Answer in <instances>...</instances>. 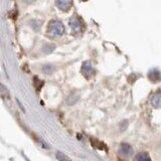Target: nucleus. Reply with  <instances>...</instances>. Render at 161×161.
I'll return each mask as SVG.
<instances>
[{"mask_svg": "<svg viewBox=\"0 0 161 161\" xmlns=\"http://www.w3.org/2000/svg\"><path fill=\"white\" fill-rule=\"evenodd\" d=\"M65 32V26L59 20H51L47 25V34L51 36H60Z\"/></svg>", "mask_w": 161, "mask_h": 161, "instance_id": "obj_1", "label": "nucleus"}, {"mask_svg": "<svg viewBox=\"0 0 161 161\" xmlns=\"http://www.w3.org/2000/svg\"><path fill=\"white\" fill-rule=\"evenodd\" d=\"M82 74L84 75L85 78H87V79H90V78H92L95 75V69L90 61H85V63L83 64Z\"/></svg>", "mask_w": 161, "mask_h": 161, "instance_id": "obj_2", "label": "nucleus"}, {"mask_svg": "<svg viewBox=\"0 0 161 161\" xmlns=\"http://www.w3.org/2000/svg\"><path fill=\"white\" fill-rule=\"evenodd\" d=\"M69 26L72 28V31L75 32V34H79L82 31V22L76 16H74L69 20Z\"/></svg>", "mask_w": 161, "mask_h": 161, "instance_id": "obj_3", "label": "nucleus"}, {"mask_svg": "<svg viewBox=\"0 0 161 161\" xmlns=\"http://www.w3.org/2000/svg\"><path fill=\"white\" fill-rule=\"evenodd\" d=\"M133 148L127 143H122L120 145V148H119V153H120V155L124 156V157H129V156L133 155Z\"/></svg>", "mask_w": 161, "mask_h": 161, "instance_id": "obj_4", "label": "nucleus"}, {"mask_svg": "<svg viewBox=\"0 0 161 161\" xmlns=\"http://www.w3.org/2000/svg\"><path fill=\"white\" fill-rule=\"evenodd\" d=\"M56 5L63 11H68L73 5V0H56Z\"/></svg>", "mask_w": 161, "mask_h": 161, "instance_id": "obj_5", "label": "nucleus"}, {"mask_svg": "<svg viewBox=\"0 0 161 161\" xmlns=\"http://www.w3.org/2000/svg\"><path fill=\"white\" fill-rule=\"evenodd\" d=\"M151 105L154 108H161V91L155 93L151 98Z\"/></svg>", "mask_w": 161, "mask_h": 161, "instance_id": "obj_6", "label": "nucleus"}, {"mask_svg": "<svg viewBox=\"0 0 161 161\" xmlns=\"http://www.w3.org/2000/svg\"><path fill=\"white\" fill-rule=\"evenodd\" d=\"M148 78L149 80L153 83H157L161 80V74L158 69H152V71L149 72L148 74Z\"/></svg>", "mask_w": 161, "mask_h": 161, "instance_id": "obj_7", "label": "nucleus"}, {"mask_svg": "<svg viewBox=\"0 0 161 161\" xmlns=\"http://www.w3.org/2000/svg\"><path fill=\"white\" fill-rule=\"evenodd\" d=\"M91 143H92V146L95 149H100V150H106L107 151V146L106 144L103 142L99 141L97 139H91Z\"/></svg>", "mask_w": 161, "mask_h": 161, "instance_id": "obj_8", "label": "nucleus"}, {"mask_svg": "<svg viewBox=\"0 0 161 161\" xmlns=\"http://www.w3.org/2000/svg\"><path fill=\"white\" fill-rule=\"evenodd\" d=\"M135 161H152L150 156L146 152H141L135 156Z\"/></svg>", "mask_w": 161, "mask_h": 161, "instance_id": "obj_9", "label": "nucleus"}, {"mask_svg": "<svg viewBox=\"0 0 161 161\" xmlns=\"http://www.w3.org/2000/svg\"><path fill=\"white\" fill-rule=\"evenodd\" d=\"M78 100H79V96H78V95H71V96L68 98L67 102L69 105H74Z\"/></svg>", "mask_w": 161, "mask_h": 161, "instance_id": "obj_10", "label": "nucleus"}, {"mask_svg": "<svg viewBox=\"0 0 161 161\" xmlns=\"http://www.w3.org/2000/svg\"><path fill=\"white\" fill-rule=\"evenodd\" d=\"M56 158H57V160H59V161H71V159H69V157H67V156H65V154H63L60 151L56 152Z\"/></svg>", "mask_w": 161, "mask_h": 161, "instance_id": "obj_11", "label": "nucleus"}, {"mask_svg": "<svg viewBox=\"0 0 161 161\" xmlns=\"http://www.w3.org/2000/svg\"><path fill=\"white\" fill-rule=\"evenodd\" d=\"M34 87H35V89L38 90V91H39L40 89H41V87L43 86V82L42 81H40V80H38V78H34Z\"/></svg>", "mask_w": 161, "mask_h": 161, "instance_id": "obj_12", "label": "nucleus"}, {"mask_svg": "<svg viewBox=\"0 0 161 161\" xmlns=\"http://www.w3.org/2000/svg\"><path fill=\"white\" fill-rule=\"evenodd\" d=\"M1 95L3 98H5V95L7 97H9V93L7 92V90L5 89V87H4L3 85H1Z\"/></svg>", "mask_w": 161, "mask_h": 161, "instance_id": "obj_13", "label": "nucleus"}, {"mask_svg": "<svg viewBox=\"0 0 161 161\" xmlns=\"http://www.w3.org/2000/svg\"><path fill=\"white\" fill-rule=\"evenodd\" d=\"M43 71L45 73H48V74H51L52 71H53V68L51 67V65H45V67L43 68Z\"/></svg>", "mask_w": 161, "mask_h": 161, "instance_id": "obj_14", "label": "nucleus"}, {"mask_svg": "<svg viewBox=\"0 0 161 161\" xmlns=\"http://www.w3.org/2000/svg\"><path fill=\"white\" fill-rule=\"evenodd\" d=\"M127 126H128V121H124L123 123H121V125H120V128H121V130L122 131H124L127 128Z\"/></svg>", "mask_w": 161, "mask_h": 161, "instance_id": "obj_15", "label": "nucleus"}, {"mask_svg": "<svg viewBox=\"0 0 161 161\" xmlns=\"http://www.w3.org/2000/svg\"><path fill=\"white\" fill-rule=\"evenodd\" d=\"M17 103H18V105H19V107H20V108H21V110L23 111V112H24V108H23V107H22V105H21V103H20L18 100H17Z\"/></svg>", "mask_w": 161, "mask_h": 161, "instance_id": "obj_16", "label": "nucleus"}, {"mask_svg": "<svg viewBox=\"0 0 161 161\" xmlns=\"http://www.w3.org/2000/svg\"><path fill=\"white\" fill-rule=\"evenodd\" d=\"M82 1H86V0H82Z\"/></svg>", "mask_w": 161, "mask_h": 161, "instance_id": "obj_17", "label": "nucleus"}]
</instances>
